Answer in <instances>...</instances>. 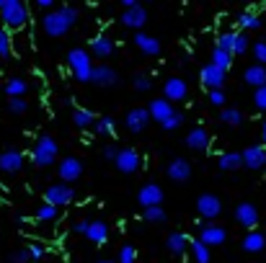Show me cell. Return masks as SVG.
<instances>
[{
    "mask_svg": "<svg viewBox=\"0 0 266 263\" xmlns=\"http://www.w3.org/2000/svg\"><path fill=\"white\" fill-rule=\"evenodd\" d=\"M75 21H78V8L60 5L41 15V28L47 31V36H65Z\"/></svg>",
    "mask_w": 266,
    "mask_h": 263,
    "instance_id": "cell-1",
    "label": "cell"
},
{
    "mask_svg": "<svg viewBox=\"0 0 266 263\" xmlns=\"http://www.w3.org/2000/svg\"><path fill=\"white\" fill-rule=\"evenodd\" d=\"M0 21L5 28H23L28 21V8L21 0H0Z\"/></svg>",
    "mask_w": 266,
    "mask_h": 263,
    "instance_id": "cell-2",
    "label": "cell"
},
{
    "mask_svg": "<svg viewBox=\"0 0 266 263\" xmlns=\"http://www.w3.org/2000/svg\"><path fill=\"white\" fill-rule=\"evenodd\" d=\"M67 65L72 70V75L78 77L80 83H93V62L91 57H88L85 49H80V46H75V49H70L67 52Z\"/></svg>",
    "mask_w": 266,
    "mask_h": 263,
    "instance_id": "cell-3",
    "label": "cell"
},
{
    "mask_svg": "<svg viewBox=\"0 0 266 263\" xmlns=\"http://www.w3.org/2000/svg\"><path fill=\"white\" fill-rule=\"evenodd\" d=\"M57 152H60V147H57V139L52 134H41L36 139V145L31 150V160L36 168H49L54 160H57Z\"/></svg>",
    "mask_w": 266,
    "mask_h": 263,
    "instance_id": "cell-4",
    "label": "cell"
},
{
    "mask_svg": "<svg viewBox=\"0 0 266 263\" xmlns=\"http://www.w3.org/2000/svg\"><path fill=\"white\" fill-rule=\"evenodd\" d=\"M44 201L52 207H67L70 201H75V191H72L70 183H52L47 191H44Z\"/></svg>",
    "mask_w": 266,
    "mask_h": 263,
    "instance_id": "cell-5",
    "label": "cell"
},
{
    "mask_svg": "<svg viewBox=\"0 0 266 263\" xmlns=\"http://www.w3.org/2000/svg\"><path fill=\"white\" fill-rule=\"evenodd\" d=\"M197 212H199V220H217L223 214V201H220L217 194H199L197 199Z\"/></svg>",
    "mask_w": 266,
    "mask_h": 263,
    "instance_id": "cell-6",
    "label": "cell"
},
{
    "mask_svg": "<svg viewBox=\"0 0 266 263\" xmlns=\"http://www.w3.org/2000/svg\"><path fill=\"white\" fill-rule=\"evenodd\" d=\"M116 170L124 176H132V173H137V170L142 168V158H140V152L135 147H122L119 152V158H116Z\"/></svg>",
    "mask_w": 266,
    "mask_h": 263,
    "instance_id": "cell-7",
    "label": "cell"
},
{
    "mask_svg": "<svg viewBox=\"0 0 266 263\" xmlns=\"http://www.w3.org/2000/svg\"><path fill=\"white\" fill-rule=\"evenodd\" d=\"M163 189H160L158 183H145L137 189V201L142 209H150V207H160L163 204Z\"/></svg>",
    "mask_w": 266,
    "mask_h": 263,
    "instance_id": "cell-8",
    "label": "cell"
},
{
    "mask_svg": "<svg viewBox=\"0 0 266 263\" xmlns=\"http://www.w3.org/2000/svg\"><path fill=\"white\" fill-rule=\"evenodd\" d=\"M57 176H60V181H65V183L78 181L83 176V160L75 158V155H67V158L60 160V165H57Z\"/></svg>",
    "mask_w": 266,
    "mask_h": 263,
    "instance_id": "cell-9",
    "label": "cell"
},
{
    "mask_svg": "<svg viewBox=\"0 0 266 263\" xmlns=\"http://www.w3.org/2000/svg\"><path fill=\"white\" fill-rule=\"evenodd\" d=\"M199 77H202V85L207 90H223V85H225V70L212 65V62L199 70Z\"/></svg>",
    "mask_w": 266,
    "mask_h": 263,
    "instance_id": "cell-10",
    "label": "cell"
},
{
    "mask_svg": "<svg viewBox=\"0 0 266 263\" xmlns=\"http://www.w3.org/2000/svg\"><path fill=\"white\" fill-rule=\"evenodd\" d=\"M150 121H153V116H150L147 108H129V114L124 116V127L132 134H140V132L147 129V124H150Z\"/></svg>",
    "mask_w": 266,
    "mask_h": 263,
    "instance_id": "cell-11",
    "label": "cell"
},
{
    "mask_svg": "<svg viewBox=\"0 0 266 263\" xmlns=\"http://www.w3.org/2000/svg\"><path fill=\"white\" fill-rule=\"evenodd\" d=\"M235 222L251 232V230L259 225V209L251 204V201H241V204L235 207Z\"/></svg>",
    "mask_w": 266,
    "mask_h": 263,
    "instance_id": "cell-12",
    "label": "cell"
},
{
    "mask_svg": "<svg viewBox=\"0 0 266 263\" xmlns=\"http://www.w3.org/2000/svg\"><path fill=\"white\" fill-rule=\"evenodd\" d=\"M243 165L248 170H264L266 168V147L264 145H251L243 150Z\"/></svg>",
    "mask_w": 266,
    "mask_h": 263,
    "instance_id": "cell-13",
    "label": "cell"
},
{
    "mask_svg": "<svg viewBox=\"0 0 266 263\" xmlns=\"http://www.w3.org/2000/svg\"><path fill=\"white\" fill-rule=\"evenodd\" d=\"M166 173L173 183H186L191 178V163L186 158H173L166 168Z\"/></svg>",
    "mask_w": 266,
    "mask_h": 263,
    "instance_id": "cell-14",
    "label": "cell"
},
{
    "mask_svg": "<svg viewBox=\"0 0 266 263\" xmlns=\"http://www.w3.org/2000/svg\"><path fill=\"white\" fill-rule=\"evenodd\" d=\"M163 93H166V98L171 103H181L189 96V85H186V80H181V77H168L166 85H163Z\"/></svg>",
    "mask_w": 266,
    "mask_h": 263,
    "instance_id": "cell-15",
    "label": "cell"
},
{
    "mask_svg": "<svg viewBox=\"0 0 266 263\" xmlns=\"http://www.w3.org/2000/svg\"><path fill=\"white\" fill-rule=\"evenodd\" d=\"M122 80H119V72H116L114 67H109V65H98L96 70H93V85H98V88H116Z\"/></svg>",
    "mask_w": 266,
    "mask_h": 263,
    "instance_id": "cell-16",
    "label": "cell"
},
{
    "mask_svg": "<svg viewBox=\"0 0 266 263\" xmlns=\"http://www.w3.org/2000/svg\"><path fill=\"white\" fill-rule=\"evenodd\" d=\"M147 111H150L153 121H158L160 127H163V124L176 114V111H173V103H171L168 98H155V101H150V108H147Z\"/></svg>",
    "mask_w": 266,
    "mask_h": 263,
    "instance_id": "cell-17",
    "label": "cell"
},
{
    "mask_svg": "<svg viewBox=\"0 0 266 263\" xmlns=\"http://www.w3.org/2000/svg\"><path fill=\"white\" fill-rule=\"evenodd\" d=\"M23 152L21 150H5L0 152V170L3 173H18V170L23 168Z\"/></svg>",
    "mask_w": 266,
    "mask_h": 263,
    "instance_id": "cell-18",
    "label": "cell"
},
{
    "mask_svg": "<svg viewBox=\"0 0 266 263\" xmlns=\"http://www.w3.org/2000/svg\"><path fill=\"white\" fill-rule=\"evenodd\" d=\"M119 21L127 26V28H142L147 23V8L145 5H135L119 15Z\"/></svg>",
    "mask_w": 266,
    "mask_h": 263,
    "instance_id": "cell-19",
    "label": "cell"
},
{
    "mask_svg": "<svg viewBox=\"0 0 266 263\" xmlns=\"http://www.w3.org/2000/svg\"><path fill=\"white\" fill-rule=\"evenodd\" d=\"M199 240H202L204 245L215 248V245H223V243L228 240V232H225L223 227H217V225H204V227L199 230Z\"/></svg>",
    "mask_w": 266,
    "mask_h": 263,
    "instance_id": "cell-20",
    "label": "cell"
},
{
    "mask_svg": "<svg viewBox=\"0 0 266 263\" xmlns=\"http://www.w3.org/2000/svg\"><path fill=\"white\" fill-rule=\"evenodd\" d=\"M135 46L145 54V57H158L160 54V41L150 34H145V31H137L135 34Z\"/></svg>",
    "mask_w": 266,
    "mask_h": 263,
    "instance_id": "cell-21",
    "label": "cell"
},
{
    "mask_svg": "<svg viewBox=\"0 0 266 263\" xmlns=\"http://www.w3.org/2000/svg\"><path fill=\"white\" fill-rule=\"evenodd\" d=\"M210 132H207L204 127H197V129H191L186 134V147H191L194 152H204L207 147H210Z\"/></svg>",
    "mask_w": 266,
    "mask_h": 263,
    "instance_id": "cell-22",
    "label": "cell"
},
{
    "mask_svg": "<svg viewBox=\"0 0 266 263\" xmlns=\"http://www.w3.org/2000/svg\"><path fill=\"white\" fill-rule=\"evenodd\" d=\"M85 238L96 243V245H103V243H109V225L106 222H101V220H91V225H88V232H85Z\"/></svg>",
    "mask_w": 266,
    "mask_h": 263,
    "instance_id": "cell-23",
    "label": "cell"
},
{
    "mask_svg": "<svg viewBox=\"0 0 266 263\" xmlns=\"http://www.w3.org/2000/svg\"><path fill=\"white\" fill-rule=\"evenodd\" d=\"M217 168L225 170V173L246 168V165H243V152H223V155L217 158Z\"/></svg>",
    "mask_w": 266,
    "mask_h": 263,
    "instance_id": "cell-24",
    "label": "cell"
},
{
    "mask_svg": "<svg viewBox=\"0 0 266 263\" xmlns=\"http://www.w3.org/2000/svg\"><path fill=\"white\" fill-rule=\"evenodd\" d=\"M241 245H243L246 253H261L264 248H266V235H264V232H259V230H251L248 235L243 238Z\"/></svg>",
    "mask_w": 266,
    "mask_h": 263,
    "instance_id": "cell-25",
    "label": "cell"
},
{
    "mask_svg": "<svg viewBox=\"0 0 266 263\" xmlns=\"http://www.w3.org/2000/svg\"><path fill=\"white\" fill-rule=\"evenodd\" d=\"M243 80H246L248 85H254L256 90L264 88V85H266V67H264V65H251V67L243 72Z\"/></svg>",
    "mask_w": 266,
    "mask_h": 263,
    "instance_id": "cell-26",
    "label": "cell"
},
{
    "mask_svg": "<svg viewBox=\"0 0 266 263\" xmlns=\"http://www.w3.org/2000/svg\"><path fill=\"white\" fill-rule=\"evenodd\" d=\"M189 238L184 235V232H171L168 240H166V248L171 251V256H184L186 253V248H189Z\"/></svg>",
    "mask_w": 266,
    "mask_h": 263,
    "instance_id": "cell-27",
    "label": "cell"
},
{
    "mask_svg": "<svg viewBox=\"0 0 266 263\" xmlns=\"http://www.w3.org/2000/svg\"><path fill=\"white\" fill-rule=\"evenodd\" d=\"M98 116L93 111H88V108H75L72 111V124H75L78 129H88V127H96Z\"/></svg>",
    "mask_w": 266,
    "mask_h": 263,
    "instance_id": "cell-28",
    "label": "cell"
},
{
    "mask_svg": "<svg viewBox=\"0 0 266 263\" xmlns=\"http://www.w3.org/2000/svg\"><path fill=\"white\" fill-rule=\"evenodd\" d=\"M26 90H28V83L23 77H10V80H5V96L8 98H23Z\"/></svg>",
    "mask_w": 266,
    "mask_h": 263,
    "instance_id": "cell-29",
    "label": "cell"
},
{
    "mask_svg": "<svg viewBox=\"0 0 266 263\" xmlns=\"http://www.w3.org/2000/svg\"><path fill=\"white\" fill-rule=\"evenodd\" d=\"M91 52H93L96 57H111V54H114V41H111L109 36H96V39L91 41Z\"/></svg>",
    "mask_w": 266,
    "mask_h": 263,
    "instance_id": "cell-30",
    "label": "cell"
},
{
    "mask_svg": "<svg viewBox=\"0 0 266 263\" xmlns=\"http://www.w3.org/2000/svg\"><path fill=\"white\" fill-rule=\"evenodd\" d=\"M189 248H191V253H194V261H197V263H210V261H212V248L204 245L199 238L191 240Z\"/></svg>",
    "mask_w": 266,
    "mask_h": 263,
    "instance_id": "cell-31",
    "label": "cell"
},
{
    "mask_svg": "<svg viewBox=\"0 0 266 263\" xmlns=\"http://www.w3.org/2000/svg\"><path fill=\"white\" fill-rule=\"evenodd\" d=\"M220 121L228 124V127H241V124H243L241 108H223V111H220Z\"/></svg>",
    "mask_w": 266,
    "mask_h": 263,
    "instance_id": "cell-32",
    "label": "cell"
},
{
    "mask_svg": "<svg viewBox=\"0 0 266 263\" xmlns=\"http://www.w3.org/2000/svg\"><path fill=\"white\" fill-rule=\"evenodd\" d=\"M57 207H52V204H47V201H44V204H39L36 207V212H34V217L39 222H52V220H57Z\"/></svg>",
    "mask_w": 266,
    "mask_h": 263,
    "instance_id": "cell-33",
    "label": "cell"
},
{
    "mask_svg": "<svg viewBox=\"0 0 266 263\" xmlns=\"http://www.w3.org/2000/svg\"><path fill=\"white\" fill-rule=\"evenodd\" d=\"M212 65L223 67V70L228 72V67L233 65V54L225 52V49H220V46H215V49H212Z\"/></svg>",
    "mask_w": 266,
    "mask_h": 263,
    "instance_id": "cell-34",
    "label": "cell"
},
{
    "mask_svg": "<svg viewBox=\"0 0 266 263\" xmlns=\"http://www.w3.org/2000/svg\"><path fill=\"white\" fill-rule=\"evenodd\" d=\"M235 39H238V31H225V34H220V36H217V46L233 54V49H235Z\"/></svg>",
    "mask_w": 266,
    "mask_h": 263,
    "instance_id": "cell-35",
    "label": "cell"
},
{
    "mask_svg": "<svg viewBox=\"0 0 266 263\" xmlns=\"http://www.w3.org/2000/svg\"><path fill=\"white\" fill-rule=\"evenodd\" d=\"M142 220L153 222V225H160V222H166V209L163 207H150V209L142 212Z\"/></svg>",
    "mask_w": 266,
    "mask_h": 263,
    "instance_id": "cell-36",
    "label": "cell"
},
{
    "mask_svg": "<svg viewBox=\"0 0 266 263\" xmlns=\"http://www.w3.org/2000/svg\"><path fill=\"white\" fill-rule=\"evenodd\" d=\"M238 26L241 28H261V18L256 13H251V10H243L238 15Z\"/></svg>",
    "mask_w": 266,
    "mask_h": 263,
    "instance_id": "cell-37",
    "label": "cell"
},
{
    "mask_svg": "<svg viewBox=\"0 0 266 263\" xmlns=\"http://www.w3.org/2000/svg\"><path fill=\"white\" fill-rule=\"evenodd\" d=\"M96 134H101V137H111L114 134V119L111 116H98V121H96Z\"/></svg>",
    "mask_w": 266,
    "mask_h": 263,
    "instance_id": "cell-38",
    "label": "cell"
},
{
    "mask_svg": "<svg viewBox=\"0 0 266 263\" xmlns=\"http://www.w3.org/2000/svg\"><path fill=\"white\" fill-rule=\"evenodd\" d=\"M132 85H135V90H140V93H147V90L153 88V77L145 75V72H137L135 80H132Z\"/></svg>",
    "mask_w": 266,
    "mask_h": 263,
    "instance_id": "cell-39",
    "label": "cell"
},
{
    "mask_svg": "<svg viewBox=\"0 0 266 263\" xmlns=\"http://www.w3.org/2000/svg\"><path fill=\"white\" fill-rule=\"evenodd\" d=\"M5 261L8 263H28L31 261V253H28V248H18V251H10Z\"/></svg>",
    "mask_w": 266,
    "mask_h": 263,
    "instance_id": "cell-40",
    "label": "cell"
},
{
    "mask_svg": "<svg viewBox=\"0 0 266 263\" xmlns=\"http://www.w3.org/2000/svg\"><path fill=\"white\" fill-rule=\"evenodd\" d=\"M135 261H137V251H135V248H132V245H122L116 263H135Z\"/></svg>",
    "mask_w": 266,
    "mask_h": 263,
    "instance_id": "cell-41",
    "label": "cell"
},
{
    "mask_svg": "<svg viewBox=\"0 0 266 263\" xmlns=\"http://www.w3.org/2000/svg\"><path fill=\"white\" fill-rule=\"evenodd\" d=\"M0 57H10V34L5 26H0Z\"/></svg>",
    "mask_w": 266,
    "mask_h": 263,
    "instance_id": "cell-42",
    "label": "cell"
},
{
    "mask_svg": "<svg viewBox=\"0 0 266 263\" xmlns=\"http://www.w3.org/2000/svg\"><path fill=\"white\" fill-rule=\"evenodd\" d=\"M28 101L26 98H8V111L10 114H26Z\"/></svg>",
    "mask_w": 266,
    "mask_h": 263,
    "instance_id": "cell-43",
    "label": "cell"
},
{
    "mask_svg": "<svg viewBox=\"0 0 266 263\" xmlns=\"http://www.w3.org/2000/svg\"><path fill=\"white\" fill-rule=\"evenodd\" d=\"M181 124H184V114H181V111H176V114H173V116L163 124V129H166V132H173V129H179Z\"/></svg>",
    "mask_w": 266,
    "mask_h": 263,
    "instance_id": "cell-44",
    "label": "cell"
},
{
    "mask_svg": "<svg viewBox=\"0 0 266 263\" xmlns=\"http://www.w3.org/2000/svg\"><path fill=\"white\" fill-rule=\"evenodd\" d=\"M119 152H122V147H116V145H103V150H101V155H103L106 160H111V163H116Z\"/></svg>",
    "mask_w": 266,
    "mask_h": 263,
    "instance_id": "cell-45",
    "label": "cell"
},
{
    "mask_svg": "<svg viewBox=\"0 0 266 263\" xmlns=\"http://www.w3.org/2000/svg\"><path fill=\"white\" fill-rule=\"evenodd\" d=\"M254 57L259 65H266V41H256L254 44Z\"/></svg>",
    "mask_w": 266,
    "mask_h": 263,
    "instance_id": "cell-46",
    "label": "cell"
},
{
    "mask_svg": "<svg viewBox=\"0 0 266 263\" xmlns=\"http://www.w3.org/2000/svg\"><path fill=\"white\" fill-rule=\"evenodd\" d=\"M246 52H248V36L238 31V39H235V49H233V54H246Z\"/></svg>",
    "mask_w": 266,
    "mask_h": 263,
    "instance_id": "cell-47",
    "label": "cell"
},
{
    "mask_svg": "<svg viewBox=\"0 0 266 263\" xmlns=\"http://www.w3.org/2000/svg\"><path fill=\"white\" fill-rule=\"evenodd\" d=\"M254 103H256V108L266 111V85L259 88V90H254Z\"/></svg>",
    "mask_w": 266,
    "mask_h": 263,
    "instance_id": "cell-48",
    "label": "cell"
},
{
    "mask_svg": "<svg viewBox=\"0 0 266 263\" xmlns=\"http://www.w3.org/2000/svg\"><path fill=\"white\" fill-rule=\"evenodd\" d=\"M225 98L228 96H225L223 90H210V103L212 106H225Z\"/></svg>",
    "mask_w": 266,
    "mask_h": 263,
    "instance_id": "cell-49",
    "label": "cell"
},
{
    "mask_svg": "<svg viewBox=\"0 0 266 263\" xmlns=\"http://www.w3.org/2000/svg\"><path fill=\"white\" fill-rule=\"evenodd\" d=\"M28 253H31V261H39L44 256V245L41 243H31L28 245Z\"/></svg>",
    "mask_w": 266,
    "mask_h": 263,
    "instance_id": "cell-50",
    "label": "cell"
},
{
    "mask_svg": "<svg viewBox=\"0 0 266 263\" xmlns=\"http://www.w3.org/2000/svg\"><path fill=\"white\" fill-rule=\"evenodd\" d=\"M88 225H91V222H88V220H78L75 225H72V230H75V232H78V235H85V232H88Z\"/></svg>",
    "mask_w": 266,
    "mask_h": 263,
    "instance_id": "cell-51",
    "label": "cell"
},
{
    "mask_svg": "<svg viewBox=\"0 0 266 263\" xmlns=\"http://www.w3.org/2000/svg\"><path fill=\"white\" fill-rule=\"evenodd\" d=\"M36 8L44 10V13H49V10H54V3L52 0H36Z\"/></svg>",
    "mask_w": 266,
    "mask_h": 263,
    "instance_id": "cell-52",
    "label": "cell"
},
{
    "mask_svg": "<svg viewBox=\"0 0 266 263\" xmlns=\"http://www.w3.org/2000/svg\"><path fill=\"white\" fill-rule=\"evenodd\" d=\"M261 139H264V145H266V119H264V127H261Z\"/></svg>",
    "mask_w": 266,
    "mask_h": 263,
    "instance_id": "cell-53",
    "label": "cell"
},
{
    "mask_svg": "<svg viewBox=\"0 0 266 263\" xmlns=\"http://www.w3.org/2000/svg\"><path fill=\"white\" fill-rule=\"evenodd\" d=\"M96 263H116V261H109V258H101V261H96Z\"/></svg>",
    "mask_w": 266,
    "mask_h": 263,
    "instance_id": "cell-54",
    "label": "cell"
}]
</instances>
